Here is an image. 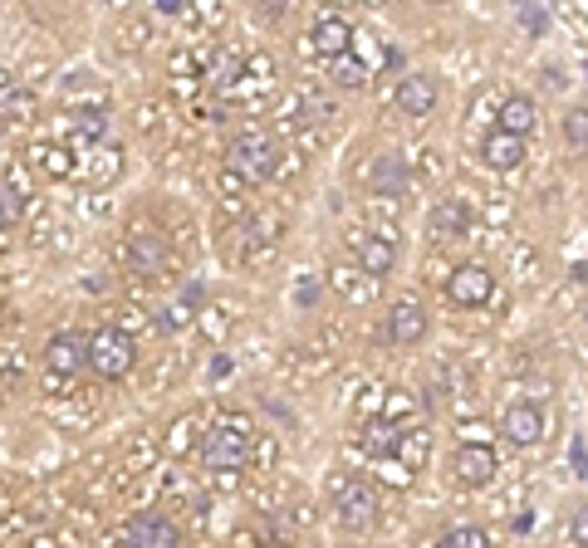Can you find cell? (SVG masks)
<instances>
[{"instance_id": "4", "label": "cell", "mask_w": 588, "mask_h": 548, "mask_svg": "<svg viewBox=\"0 0 588 548\" xmlns=\"http://www.w3.org/2000/svg\"><path fill=\"white\" fill-rule=\"evenodd\" d=\"M334 515H339V525L349 529V534H367L378 525V515H383V500H378V485L373 480H339V490H334Z\"/></svg>"}, {"instance_id": "13", "label": "cell", "mask_w": 588, "mask_h": 548, "mask_svg": "<svg viewBox=\"0 0 588 548\" xmlns=\"http://www.w3.org/2000/svg\"><path fill=\"white\" fill-rule=\"evenodd\" d=\"M500 431H506V441H514V446H539L545 441V411L535 402H514V407H506V417H500Z\"/></svg>"}, {"instance_id": "12", "label": "cell", "mask_w": 588, "mask_h": 548, "mask_svg": "<svg viewBox=\"0 0 588 548\" xmlns=\"http://www.w3.org/2000/svg\"><path fill=\"white\" fill-rule=\"evenodd\" d=\"M367 192H378V196H402V192H412V167H408V157H402V153H378L373 167H367Z\"/></svg>"}, {"instance_id": "5", "label": "cell", "mask_w": 588, "mask_h": 548, "mask_svg": "<svg viewBox=\"0 0 588 548\" xmlns=\"http://www.w3.org/2000/svg\"><path fill=\"white\" fill-rule=\"evenodd\" d=\"M496 470H500V456H496V446H486V441H465L451 451V480L465 485V490H481V485L496 480Z\"/></svg>"}, {"instance_id": "3", "label": "cell", "mask_w": 588, "mask_h": 548, "mask_svg": "<svg viewBox=\"0 0 588 548\" xmlns=\"http://www.w3.org/2000/svg\"><path fill=\"white\" fill-rule=\"evenodd\" d=\"M138 368V343L122 329H94L89 333V372H98L104 382H118Z\"/></svg>"}, {"instance_id": "26", "label": "cell", "mask_w": 588, "mask_h": 548, "mask_svg": "<svg viewBox=\"0 0 588 548\" xmlns=\"http://www.w3.org/2000/svg\"><path fill=\"white\" fill-rule=\"evenodd\" d=\"M569 539L579 544V548H588V505H579V509L569 515Z\"/></svg>"}, {"instance_id": "23", "label": "cell", "mask_w": 588, "mask_h": 548, "mask_svg": "<svg viewBox=\"0 0 588 548\" xmlns=\"http://www.w3.org/2000/svg\"><path fill=\"white\" fill-rule=\"evenodd\" d=\"M564 143H569L574 153H588V108L564 114Z\"/></svg>"}, {"instance_id": "8", "label": "cell", "mask_w": 588, "mask_h": 548, "mask_svg": "<svg viewBox=\"0 0 588 548\" xmlns=\"http://www.w3.org/2000/svg\"><path fill=\"white\" fill-rule=\"evenodd\" d=\"M122 548H182V529L171 525L167 515L147 509V515L128 519V529H122Z\"/></svg>"}, {"instance_id": "24", "label": "cell", "mask_w": 588, "mask_h": 548, "mask_svg": "<svg viewBox=\"0 0 588 548\" xmlns=\"http://www.w3.org/2000/svg\"><path fill=\"white\" fill-rule=\"evenodd\" d=\"M549 16H555L549 6H514V20H520L525 35H545L549 30Z\"/></svg>"}, {"instance_id": "7", "label": "cell", "mask_w": 588, "mask_h": 548, "mask_svg": "<svg viewBox=\"0 0 588 548\" xmlns=\"http://www.w3.org/2000/svg\"><path fill=\"white\" fill-rule=\"evenodd\" d=\"M447 299L457 309H481L496 299V274H490L486 265H457L447 280Z\"/></svg>"}, {"instance_id": "10", "label": "cell", "mask_w": 588, "mask_h": 548, "mask_svg": "<svg viewBox=\"0 0 588 548\" xmlns=\"http://www.w3.org/2000/svg\"><path fill=\"white\" fill-rule=\"evenodd\" d=\"M310 49L318 59H329V65L343 59V55H353V25L343 16H329V10H324V16L310 25Z\"/></svg>"}, {"instance_id": "9", "label": "cell", "mask_w": 588, "mask_h": 548, "mask_svg": "<svg viewBox=\"0 0 588 548\" xmlns=\"http://www.w3.org/2000/svg\"><path fill=\"white\" fill-rule=\"evenodd\" d=\"M437 98H441V89H437L432 74H402L398 89H392V104H398V114H408V118H432Z\"/></svg>"}, {"instance_id": "11", "label": "cell", "mask_w": 588, "mask_h": 548, "mask_svg": "<svg viewBox=\"0 0 588 548\" xmlns=\"http://www.w3.org/2000/svg\"><path fill=\"white\" fill-rule=\"evenodd\" d=\"M427 329H432V319H427V309L416 304V299H398V304L388 309V339L398 348H416L427 339Z\"/></svg>"}, {"instance_id": "14", "label": "cell", "mask_w": 588, "mask_h": 548, "mask_svg": "<svg viewBox=\"0 0 588 548\" xmlns=\"http://www.w3.org/2000/svg\"><path fill=\"white\" fill-rule=\"evenodd\" d=\"M539 128V108H535V98H525V94H510L506 104H500V114H496V133H510V137H530Z\"/></svg>"}, {"instance_id": "20", "label": "cell", "mask_w": 588, "mask_h": 548, "mask_svg": "<svg viewBox=\"0 0 588 548\" xmlns=\"http://www.w3.org/2000/svg\"><path fill=\"white\" fill-rule=\"evenodd\" d=\"M24 206H30L24 186H20V182H0V231L20 226V221H24Z\"/></svg>"}, {"instance_id": "18", "label": "cell", "mask_w": 588, "mask_h": 548, "mask_svg": "<svg viewBox=\"0 0 588 548\" xmlns=\"http://www.w3.org/2000/svg\"><path fill=\"white\" fill-rule=\"evenodd\" d=\"M398 441H402V427H392V421H373V427H363V451L378 456V460L398 456Z\"/></svg>"}, {"instance_id": "2", "label": "cell", "mask_w": 588, "mask_h": 548, "mask_svg": "<svg viewBox=\"0 0 588 548\" xmlns=\"http://www.w3.org/2000/svg\"><path fill=\"white\" fill-rule=\"evenodd\" d=\"M226 172H236L251 186L270 182L280 172V143L270 133H236L226 143Z\"/></svg>"}, {"instance_id": "21", "label": "cell", "mask_w": 588, "mask_h": 548, "mask_svg": "<svg viewBox=\"0 0 588 548\" xmlns=\"http://www.w3.org/2000/svg\"><path fill=\"white\" fill-rule=\"evenodd\" d=\"M329 74H334L339 89H367V84H373V69H367L363 59H353V55L334 59V65H329Z\"/></svg>"}, {"instance_id": "17", "label": "cell", "mask_w": 588, "mask_h": 548, "mask_svg": "<svg viewBox=\"0 0 588 548\" xmlns=\"http://www.w3.org/2000/svg\"><path fill=\"white\" fill-rule=\"evenodd\" d=\"M427 226H432V235H465L471 231V211L461 202H437L432 216H427Z\"/></svg>"}, {"instance_id": "27", "label": "cell", "mask_w": 588, "mask_h": 548, "mask_svg": "<svg viewBox=\"0 0 588 548\" xmlns=\"http://www.w3.org/2000/svg\"><path fill=\"white\" fill-rule=\"evenodd\" d=\"M574 460H579V476L588 480V451H584V441H574Z\"/></svg>"}, {"instance_id": "6", "label": "cell", "mask_w": 588, "mask_h": 548, "mask_svg": "<svg viewBox=\"0 0 588 548\" xmlns=\"http://www.w3.org/2000/svg\"><path fill=\"white\" fill-rule=\"evenodd\" d=\"M45 368L55 372V378H79V372L89 368V333H74V329L49 333V343H45Z\"/></svg>"}, {"instance_id": "19", "label": "cell", "mask_w": 588, "mask_h": 548, "mask_svg": "<svg viewBox=\"0 0 588 548\" xmlns=\"http://www.w3.org/2000/svg\"><path fill=\"white\" fill-rule=\"evenodd\" d=\"M128 255H133V265H138L143 274H157L167 265V245L157 241V235H133L128 241Z\"/></svg>"}, {"instance_id": "1", "label": "cell", "mask_w": 588, "mask_h": 548, "mask_svg": "<svg viewBox=\"0 0 588 548\" xmlns=\"http://www.w3.org/2000/svg\"><path fill=\"white\" fill-rule=\"evenodd\" d=\"M251 451H255V427L245 417L216 421V427H206L202 441H196L202 466L206 470H226V476H236V470L251 466Z\"/></svg>"}, {"instance_id": "22", "label": "cell", "mask_w": 588, "mask_h": 548, "mask_svg": "<svg viewBox=\"0 0 588 548\" xmlns=\"http://www.w3.org/2000/svg\"><path fill=\"white\" fill-rule=\"evenodd\" d=\"M441 548H490V534L481 525H457L441 534Z\"/></svg>"}, {"instance_id": "16", "label": "cell", "mask_w": 588, "mask_h": 548, "mask_svg": "<svg viewBox=\"0 0 588 548\" xmlns=\"http://www.w3.org/2000/svg\"><path fill=\"white\" fill-rule=\"evenodd\" d=\"M359 265H363V274L383 280V274L398 270V245H392L388 235H373V241H359Z\"/></svg>"}, {"instance_id": "15", "label": "cell", "mask_w": 588, "mask_h": 548, "mask_svg": "<svg viewBox=\"0 0 588 548\" xmlns=\"http://www.w3.org/2000/svg\"><path fill=\"white\" fill-rule=\"evenodd\" d=\"M481 162L490 172H514L525 162V143L520 137H510V133H490L481 143Z\"/></svg>"}, {"instance_id": "25", "label": "cell", "mask_w": 588, "mask_h": 548, "mask_svg": "<svg viewBox=\"0 0 588 548\" xmlns=\"http://www.w3.org/2000/svg\"><path fill=\"white\" fill-rule=\"evenodd\" d=\"M0 118H30V94H0Z\"/></svg>"}]
</instances>
